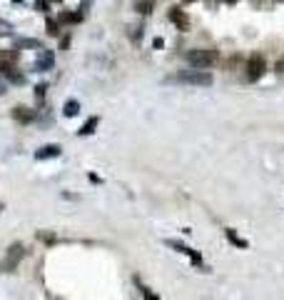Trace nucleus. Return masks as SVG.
<instances>
[{"mask_svg":"<svg viewBox=\"0 0 284 300\" xmlns=\"http://www.w3.org/2000/svg\"><path fill=\"white\" fill-rule=\"evenodd\" d=\"M3 93H5V83H3V80H0V95H3Z\"/></svg>","mask_w":284,"mask_h":300,"instance_id":"4be33fe9","label":"nucleus"},{"mask_svg":"<svg viewBox=\"0 0 284 300\" xmlns=\"http://www.w3.org/2000/svg\"><path fill=\"white\" fill-rule=\"evenodd\" d=\"M274 68H277V73H284V55L277 60V65H274Z\"/></svg>","mask_w":284,"mask_h":300,"instance_id":"aec40b11","label":"nucleus"},{"mask_svg":"<svg viewBox=\"0 0 284 300\" xmlns=\"http://www.w3.org/2000/svg\"><path fill=\"white\" fill-rule=\"evenodd\" d=\"M142 30H145L142 25H137V28L133 30V40H135V43H140V38H142Z\"/></svg>","mask_w":284,"mask_h":300,"instance_id":"6ab92c4d","label":"nucleus"},{"mask_svg":"<svg viewBox=\"0 0 284 300\" xmlns=\"http://www.w3.org/2000/svg\"><path fill=\"white\" fill-rule=\"evenodd\" d=\"M50 3H60V0H50Z\"/></svg>","mask_w":284,"mask_h":300,"instance_id":"b1692460","label":"nucleus"},{"mask_svg":"<svg viewBox=\"0 0 284 300\" xmlns=\"http://www.w3.org/2000/svg\"><path fill=\"white\" fill-rule=\"evenodd\" d=\"M45 28H48V33H50V35H60V30H57V23H55V20H50V18H48Z\"/></svg>","mask_w":284,"mask_h":300,"instance_id":"f3484780","label":"nucleus"},{"mask_svg":"<svg viewBox=\"0 0 284 300\" xmlns=\"http://www.w3.org/2000/svg\"><path fill=\"white\" fill-rule=\"evenodd\" d=\"M18 48H35V50H40L42 43L35 40V38H20V40H18Z\"/></svg>","mask_w":284,"mask_h":300,"instance_id":"f8f14e48","label":"nucleus"},{"mask_svg":"<svg viewBox=\"0 0 284 300\" xmlns=\"http://www.w3.org/2000/svg\"><path fill=\"white\" fill-rule=\"evenodd\" d=\"M217 50H209V48H197V50H189L187 53V60L192 68H212L217 63Z\"/></svg>","mask_w":284,"mask_h":300,"instance_id":"f03ea898","label":"nucleus"},{"mask_svg":"<svg viewBox=\"0 0 284 300\" xmlns=\"http://www.w3.org/2000/svg\"><path fill=\"white\" fill-rule=\"evenodd\" d=\"M53 65H55V55H53V50L40 48V50H38V60H35V73H48Z\"/></svg>","mask_w":284,"mask_h":300,"instance_id":"39448f33","label":"nucleus"},{"mask_svg":"<svg viewBox=\"0 0 284 300\" xmlns=\"http://www.w3.org/2000/svg\"><path fill=\"white\" fill-rule=\"evenodd\" d=\"M35 8H38L40 13H45V10H50V0H35Z\"/></svg>","mask_w":284,"mask_h":300,"instance_id":"a211bd4d","label":"nucleus"},{"mask_svg":"<svg viewBox=\"0 0 284 300\" xmlns=\"http://www.w3.org/2000/svg\"><path fill=\"white\" fill-rule=\"evenodd\" d=\"M13 118H15L18 123L28 125V123H33V120H35V113H33V110H28V108H15V110H13Z\"/></svg>","mask_w":284,"mask_h":300,"instance_id":"1a4fd4ad","label":"nucleus"},{"mask_svg":"<svg viewBox=\"0 0 284 300\" xmlns=\"http://www.w3.org/2000/svg\"><path fill=\"white\" fill-rule=\"evenodd\" d=\"M265 73H267V60H265V55H259V53L249 55L247 65H245V78H247L249 83H254V80H259Z\"/></svg>","mask_w":284,"mask_h":300,"instance_id":"7ed1b4c3","label":"nucleus"},{"mask_svg":"<svg viewBox=\"0 0 284 300\" xmlns=\"http://www.w3.org/2000/svg\"><path fill=\"white\" fill-rule=\"evenodd\" d=\"M174 83H182V85H197V88H207V85L214 83L212 73H207L205 68H192V70H182L180 75L172 78Z\"/></svg>","mask_w":284,"mask_h":300,"instance_id":"f257e3e1","label":"nucleus"},{"mask_svg":"<svg viewBox=\"0 0 284 300\" xmlns=\"http://www.w3.org/2000/svg\"><path fill=\"white\" fill-rule=\"evenodd\" d=\"M35 93H38V98H42V95H45V85H38Z\"/></svg>","mask_w":284,"mask_h":300,"instance_id":"412c9836","label":"nucleus"},{"mask_svg":"<svg viewBox=\"0 0 284 300\" xmlns=\"http://www.w3.org/2000/svg\"><path fill=\"white\" fill-rule=\"evenodd\" d=\"M0 73H3V78H8V80L15 83V85H23V83H25V75L18 73V68L13 65L10 60H3V63H0Z\"/></svg>","mask_w":284,"mask_h":300,"instance_id":"423d86ee","label":"nucleus"},{"mask_svg":"<svg viewBox=\"0 0 284 300\" xmlns=\"http://www.w3.org/2000/svg\"><path fill=\"white\" fill-rule=\"evenodd\" d=\"M62 113L68 115V118H75L80 113V103L77 100H68V103H65V108H62Z\"/></svg>","mask_w":284,"mask_h":300,"instance_id":"9b49d317","label":"nucleus"},{"mask_svg":"<svg viewBox=\"0 0 284 300\" xmlns=\"http://www.w3.org/2000/svg\"><path fill=\"white\" fill-rule=\"evenodd\" d=\"M227 238H229V240H232V243H234L237 248H247V243H245L242 238H239V235H237L234 230H227Z\"/></svg>","mask_w":284,"mask_h":300,"instance_id":"2eb2a0df","label":"nucleus"},{"mask_svg":"<svg viewBox=\"0 0 284 300\" xmlns=\"http://www.w3.org/2000/svg\"><path fill=\"white\" fill-rule=\"evenodd\" d=\"M152 8H155V3H152V0H137V3H135V10H137L140 15L152 13Z\"/></svg>","mask_w":284,"mask_h":300,"instance_id":"ddd939ff","label":"nucleus"},{"mask_svg":"<svg viewBox=\"0 0 284 300\" xmlns=\"http://www.w3.org/2000/svg\"><path fill=\"white\" fill-rule=\"evenodd\" d=\"M82 13H60V23H80Z\"/></svg>","mask_w":284,"mask_h":300,"instance_id":"4468645a","label":"nucleus"},{"mask_svg":"<svg viewBox=\"0 0 284 300\" xmlns=\"http://www.w3.org/2000/svg\"><path fill=\"white\" fill-rule=\"evenodd\" d=\"M97 123H100V118H90V120H87V123L80 128V130H77V135H90V133H95Z\"/></svg>","mask_w":284,"mask_h":300,"instance_id":"9d476101","label":"nucleus"},{"mask_svg":"<svg viewBox=\"0 0 284 300\" xmlns=\"http://www.w3.org/2000/svg\"><path fill=\"white\" fill-rule=\"evenodd\" d=\"M187 3H194V0H187Z\"/></svg>","mask_w":284,"mask_h":300,"instance_id":"393cba45","label":"nucleus"},{"mask_svg":"<svg viewBox=\"0 0 284 300\" xmlns=\"http://www.w3.org/2000/svg\"><path fill=\"white\" fill-rule=\"evenodd\" d=\"M23 258H25V248L20 245V243H13V245L8 248V255L3 258V263H0V270H3V273H13Z\"/></svg>","mask_w":284,"mask_h":300,"instance_id":"20e7f679","label":"nucleus"},{"mask_svg":"<svg viewBox=\"0 0 284 300\" xmlns=\"http://www.w3.org/2000/svg\"><path fill=\"white\" fill-rule=\"evenodd\" d=\"M227 3H237V0H227Z\"/></svg>","mask_w":284,"mask_h":300,"instance_id":"5701e85b","label":"nucleus"},{"mask_svg":"<svg viewBox=\"0 0 284 300\" xmlns=\"http://www.w3.org/2000/svg\"><path fill=\"white\" fill-rule=\"evenodd\" d=\"M60 145H42L38 153H35V160H48V158H57L60 155Z\"/></svg>","mask_w":284,"mask_h":300,"instance_id":"6e6552de","label":"nucleus"},{"mask_svg":"<svg viewBox=\"0 0 284 300\" xmlns=\"http://www.w3.org/2000/svg\"><path fill=\"white\" fill-rule=\"evenodd\" d=\"M0 35H13V25L5 20H0Z\"/></svg>","mask_w":284,"mask_h":300,"instance_id":"dca6fc26","label":"nucleus"},{"mask_svg":"<svg viewBox=\"0 0 284 300\" xmlns=\"http://www.w3.org/2000/svg\"><path fill=\"white\" fill-rule=\"evenodd\" d=\"M167 18H170V23H174L180 30H189V18H187V13L182 8H170Z\"/></svg>","mask_w":284,"mask_h":300,"instance_id":"0eeeda50","label":"nucleus"}]
</instances>
